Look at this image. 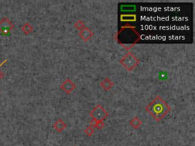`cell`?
<instances>
[{
	"mask_svg": "<svg viewBox=\"0 0 195 146\" xmlns=\"http://www.w3.org/2000/svg\"><path fill=\"white\" fill-rule=\"evenodd\" d=\"M14 28V24L6 17L0 20V31L3 34H8Z\"/></svg>",
	"mask_w": 195,
	"mask_h": 146,
	"instance_id": "4",
	"label": "cell"
},
{
	"mask_svg": "<svg viewBox=\"0 0 195 146\" xmlns=\"http://www.w3.org/2000/svg\"><path fill=\"white\" fill-rule=\"evenodd\" d=\"M78 35H79V37H81L84 41H89V40L92 38V36L94 35V34L89 28L85 27L83 29H82L81 31H79Z\"/></svg>",
	"mask_w": 195,
	"mask_h": 146,
	"instance_id": "6",
	"label": "cell"
},
{
	"mask_svg": "<svg viewBox=\"0 0 195 146\" xmlns=\"http://www.w3.org/2000/svg\"><path fill=\"white\" fill-rule=\"evenodd\" d=\"M130 125H131L132 128L135 129H138L142 125V121L137 117H134L133 119L130 120Z\"/></svg>",
	"mask_w": 195,
	"mask_h": 146,
	"instance_id": "9",
	"label": "cell"
},
{
	"mask_svg": "<svg viewBox=\"0 0 195 146\" xmlns=\"http://www.w3.org/2000/svg\"><path fill=\"white\" fill-rule=\"evenodd\" d=\"M2 77H3V73H2L1 71H0V80L2 79Z\"/></svg>",
	"mask_w": 195,
	"mask_h": 146,
	"instance_id": "16",
	"label": "cell"
},
{
	"mask_svg": "<svg viewBox=\"0 0 195 146\" xmlns=\"http://www.w3.org/2000/svg\"><path fill=\"white\" fill-rule=\"evenodd\" d=\"M85 134L88 136V137H91L92 135L95 133V129L92 128V127L89 126L85 129Z\"/></svg>",
	"mask_w": 195,
	"mask_h": 146,
	"instance_id": "11",
	"label": "cell"
},
{
	"mask_svg": "<svg viewBox=\"0 0 195 146\" xmlns=\"http://www.w3.org/2000/svg\"><path fill=\"white\" fill-rule=\"evenodd\" d=\"M100 85L101 87L104 89V90L106 91V92H108V91H110L113 88V86H114V83H113V81H111L110 78H104L101 81Z\"/></svg>",
	"mask_w": 195,
	"mask_h": 146,
	"instance_id": "7",
	"label": "cell"
},
{
	"mask_svg": "<svg viewBox=\"0 0 195 146\" xmlns=\"http://www.w3.org/2000/svg\"><path fill=\"white\" fill-rule=\"evenodd\" d=\"M121 18H127L125 19H123L121 21H136V15H121Z\"/></svg>",
	"mask_w": 195,
	"mask_h": 146,
	"instance_id": "13",
	"label": "cell"
},
{
	"mask_svg": "<svg viewBox=\"0 0 195 146\" xmlns=\"http://www.w3.org/2000/svg\"><path fill=\"white\" fill-rule=\"evenodd\" d=\"M104 127H105V122H104V121H98L97 122L95 128L98 129H103Z\"/></svg>",
	"mask_w": 195,
	"mask_h": 146,
	"instance_id": "14",
	"label": "cell"
},
{
	"mask_svg": "<svg viewBox=\"0 0 195 146\" xmlns=\"http://www.w3.org/2000/svg\"><path fill=\"white\" fill-rule=\"evenodd\" d=\"M67 124L62 120V119H58L53 124V128L58 132V133H62L67 128Z\"/></svg>",
	"mask_w": 195,
	"mask_h": 146,
	"instance_id": "8",
	"label": "cell"
},
{
	"mask_svg": "<svg viewBox=\"0 0 195 146\" xmlns=\"http://www.w3.org/2000/svg\"><path fill=\"white\" fill-rule=\"evenodd\" d=\"M171 110V107L166 100L161 97L157 96L146 107V111L149 113L156 121L162 120Z\"/></svg>",
	"mask_w": 195,
	"mask_h": 146,
	"instance_id": "1",
	"label": "cell"
},
{
	"mask_svg": "<svg viewBox=\"0 0 195 146\" xmlns=\"http://www.w3.org/2000/svg\"></svg>",
	"mask_w": 195,
	"mask_h": 146,
	"instance_id": "18",
	"label": "cell"
},
{
	"mask_svg": "<svg viewBox=\"0 0 195 146\" xmlns=\"http://www.w3.org/2000/svg\"><path fill=\"white\" fill-rule=\"evenodd\" d=\"M90 117L96 121H104L108 117V113L101 104H97L90 112Z\"/></svg>",
	"mask_w": 195,
	"mask_h": 146,
	"instance_id": "3",
	"label": "cell"
},
{
	"mask_svg": "<svg viewBox=\"0 0 195 146\" xmlns=\"http://www.w3.org/2000/svg\"><path fill=\"white\" fill-rule=\"evenodd\" d=\"M97 122L96 120H93V119H92V120H91L90 122H89V125H90L91 127H92V128H95V126H96V124H97Z\"/></svg>",
	"mask_w": 195,
	"mask_h": 146,
	"instance_id": "15",
	"label": "cell"
},
{
	"mask_svg": "<svg viewBox=\"0 0 195 146\" xmlns=\"http://www.w3.org/2000/svg\"><path fill=\"white\" fill-rule=\"evenodd\" d=\"M21 31H22V32L24 33L25 35H28V34H30L31 33L33 32V31H34V27L30 24L29 22H26L22 25V27H21Z\"/></svg>",
	"mask_w": 195,
	"mask_h": 146,
	"instance_id": "10",
	"label": "cell"
},
{
	"mask_svg": "<svg viewBox=\"0 0 195 146\" xmlns=\"http://www.w3.org/2000/svg\"><path fill=\"white\" fill-rule=\"evenodd\" d=\"M120 63L128 71H132L134 69L138 64L140 63V60L130 52H128L124 57L120 59Z\"/></svg>",
	"mask_w": 195,
	"mask_h": 146,
	"instance_id": "2",
	"label": "cell"
},
{
	"mask_svg": "<svg viewBox=\"0 0 195 146\" xmlns=\"http://www.w3.org/2000/svg\"><path fill=\"white\" fill-rule=\"evenodd\" d=\"M60 88L62 89L66 94L70 95V94H71L72 92L76 88V85H75V83H74L71 79L67 78V79H66L65 81L61 84Z\"/></svg>",
	"mask_w": 195,
	"mask_h": 146,
	"instance_id": "5",
	"label": "cell"
},
{
	"mask_svg": "<svg viewBox=\"0 0 195 146\" xmlns=\"http://www.w3.org/2000/svg\"><path fill=\"white\" fill-rule=\"evenodd\" d=\"M74 26H75V28H76V29L79 30V31H81L82 29H83V28H85V24L84 22H83L82 20H78V21H76V22L75 23V24H74Z\"/></svg>",
	"mask_w": 195,
	"mask_h": 146,
	"instance_id": "12",
	"label": "cell"
},
{
	"mask_svg": "<svg viewBox=\"0 0 195 146\" xmlns=\"http://www.w3.org/2000/svg\"><path fill=\"white\" fill-rule=\"evenodd\" d=\"M73 146H77V145H73Z\"/></svg>",
	"mask_w": 195,
	"mask_h": 146,
	"instance_id": "17",
	"label": "cell"
}]
</instances>
